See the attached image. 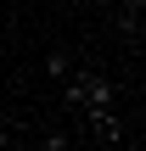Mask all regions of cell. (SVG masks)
I'll return each mask as SVG.
<instances>
[{"label":"cell","instance_id":"obj_4","mask_svg":"<svg viewBox=\"0 0 146 151\" xmlns=\"http://www.w3.org/2000/svg\"><path fill=\"white\" fill-rule=\"evenodd\" d=\"M68 73H73V56H68V50H51V56H45V78H51V84H62Z\"/></svg>","mask_w":146,"mask_h":151},{"label":"cell","instance_id":"obj_2","mask_svg":"<svg viewBox=\"0 0 146 151\" xmlns=\"http://www.w3.org/2000/svg\"><path fill=\"white\" fill-rule=\"evenodd\" d=\"M84 134L96 140V146H124L129 134H124V118L113 112V106H90L84 112Z\"/></svg>","mask_w":146,"mask_h":151},{"label":"cell","instance_id":"obj_3","mask_svg":"<svg viewBox=\"0 0 146 151\" xmlns=\"http://www.w3.org/2000/svg\"><path fill=\"white\" fill-rule=\"evenodd\" d=\"M141 11H146V0H118V34L135 45H141Z\"/></svg>","mask_w":146,"mask_h":151},{"label":"cell","instance_id":"obj_1","mask_svg":"<svg viewBox=\"0 0 146 151\" xmlns=\"http://www.w3.org/2000/svg\"><path fill=\"white\" fill-rule=\"evenodd\" d=\"M62 101H68V106H79V112H90V106H113V101H118V84H113L107 73L79 67V73H68V78H62Z\"/></svg>","mask_w":146,"mask_h":151}]
</instances>
